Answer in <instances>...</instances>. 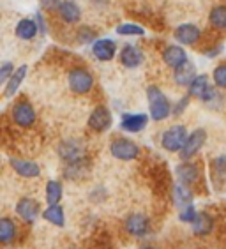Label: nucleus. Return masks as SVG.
Wrapping results in <instances>:
<instances>
[{"label": "nucleus", "mask_w": 226, "mask_h": 249, "mask_svg": "<svg viewBox=\"0 0 226 249\" xmlns=\"http://www.w3.org/2000/svg\"><path fill=\"white\" fill-rule=\"evenodd\" d=\"M147 99H149V108H150V117L156 120V122H161V120H166L174 110V106L170 105L168 97L164 96L163 90L156 85H150L147 89Z\"/></svg>", "instance_id": "nucleus-1"}, {"label": "nucleus", "mask_w": 226, "mask_h": 249, "mask_svg": "<svg viewBox=\"0 0 226 249\" xmlns=\"http://www.w3.org/2000/svg\"><path fill=\"white\" fill-rule=\"evenodd\" d=\"M188 129L184 125H172L161 134V147L168 152H180L188 142Z\"/></svg>", "instance_id": "nucleus-2"}, {"label": "nucleus", "mask_w": 226, "mask_h": 249, "mask_svg": "<svg viewBox=\"0 0 226 249\" xmlns=\"http://www.w3.org/2000/svg\"><path fill=\"white\" fill-rule=\"evenodd\" d=\"M94 87V76L85 69V67H74L69 72V89L72 94L83 96L92 90Z\"/></svg>", "instance_id": "nucleus-3"}, {"label": "nucleus", "mask_w": 226, "mask_h": 249, "mask_svg": "<svg viewBox=\"0 0 226 249\" xmlns=\"http://www.w3.org/2000/svg\"><path fill=\"white\" fill-rule=\"evenodd\" d=\"M57 150H58L60 159L66 161V164L76 163V161H82V159L87 158V154H85V145H83L80 140H74V138L60 142Z\"/></svg>", "instance_id": "nucleus-4"}, {"label": "nucleus", "mask_w": 226, "mask_h": 249, "mask_svg": "<svg viewBox=\"0 0 226 249\" xmlns=\"http://www.w3.org/2000/svg\"><path fill=\"white\" fill-rule=\"evenodd\" d=\"M110 152L115 159L121 161H133L139 156V147L127 138H115L110 143Z\"/></svg>", "instance_id": "nucleus-5"}, {"label": "nucleus", "mask_w": 226, "mask_h": 249, "mask_svg": "<svg viewBox=\"0 0 226 249\" xmlns=\"http://www.w3.org/2000/svg\"><path fill=\"white\" fill-rule=\"evenodd\" d=\"M205 142H207V131L202 129V127L194 129L188 136V142H186V145L182 147V150L178 152L180 154V159H182V161H189V159H192L198 152H200V150L203 149Z\"/></svg>", "instance_id": "nucleus-6"}, {"label": "nucleus", "mask_w": 226, "mask_h": 249, "mask_svg": "<svg viewBox=\"0 0 226 249\" xmlns=\"http://www.w3.org/2000/svg\"><path fill=\"white\" fill-rule=\"evenodd\" d=\"M11 117H13V122L19 127H30L35 122V110L29 101L21 99L13 106Z\"/></svg>", "instance_id": "nucleus-7"}, {"label": "nucleus", "mask_w": 226, "mask_h": 249, "mask_svg": "<svg viewBox=\"0 0 226 249\" xmlns=\"http://www.w3.org/2000/svg\"><path fill=\"white\" fill-rule=\"evenodd\" d=\"M125 231L136 239H141L145 235L150 231V219L145 214H139V212H135V214H129L125 217Z\"/></svg>", "instance_id": "nucleus-8"}, {"label": "nucleus", "mask_w": 226, "mask_h": 249, "mask_svg": "<svg viewBox=\"0 0 226 249\" xmlns=\"http://www.w3.org/2000/svg\"><path fill=\"white\" fill-rule=\"evenodd\" d=\"M16 214H18L25 223H29V225H32L39 216H43L39 201L30 196L19 198L18 203H16Z\"/></svg>", "instance_id": "nucleus-9"}, {"label": "nucleus", "mask_w": 226, "mask_h": 249, "mask_svg": "<svg viewBox=\"0 0 226 249\" xmlns=\"http://www.w3.org/2000/svg\"><path fill=\"white\" fill-rule=\"evenodd\" d=\"M111 125V113L106 106H97L88 117V127L96 133H104Z\"/></svg>", "instance_id": "nucleus-10"}, {"label": "nucleus", "mask_w": 226, "mask_h": 249, "mask_svg": "<svg viewBox=\"0 0 226 249\" xmlns=\"http://www.w3.org/2000/svg\"><path fill=\"white\" fill-rule=\"evenodd\" d=\"M11 168L18 173L19 177L23 178H37L41 175V168L34 161H27V159H19V158H11L9 159Z\"/></svg>", "instance_id": "nucleus-11"}, {"label": "nucleus", "mask_w": 226, "mask_h": 249, "mask_svg": "<svg viewBox=\"0 0 226 249\" xmlns=\"http://www.w3.org/2000/svg\"><path fill=\"white\" fill-rule=\"evenodd\" d=\"M149 124V115L145 113H124L121 120V127L125 133H139Z\"/></svg>", "instance_id": "nucleus-12"}, {"label": "nucleus", "mask_w": 226, "mask_h": 249, "mask_svg": "<svg viewBox=\"0 0 226 249\" xmlns=\"http://www.w3.org/2000/svg\"><path fill=\"white\" fill-rule=\"evenodd\" d=\"M117 53V44L111 39H97L96 43L92 44V55L101 60V62H108L115 57Z\"/></svg>", "instance_id": "nucleus-13"}, {"label": "nucleus", "mask_w": 226, "mask_h": 249, "mask_svg": "<svg viewBox=\"0 0 226 249\" xmlns=\"http://www.w3.org/2000/svg\"><path fill=\"white\" fill-rule=\"evenodd\" d=\"M163 62L166 64V66L177 69V67L184 66V64L188 62V53L184 52L182 46L170 44V46H166V48L163 50Z\"/></svg>", "instance_id": "nucleus-14"}, {"label": "nucleus", "mask_w": 226, "mask_h": 249, "mask_svg": "<svg viewBox=\"0 0 226 249\" xmlns=\"http://www.w3.org/2000/svg\"><path fill=\"white\" fill-rule=\"evenodd\" d=\"M174 36L180 44H184V46H191V44H194L198 39H200V36H202V30L198 29L196 25L184 23V25H180V27H177V29H175Z\"/></svg>", "instance_id": "nucleus-15"}, {"label": "nucleus", "mask_w": 226, "mask_h": 249, "mask_svg": "<svg viewBox=\"0 0 226 249\" xmlns=\"http://www.w3.org/2000/svg\"><path fill=\"white\" fill-rule=\"evenodd\" d=\"M175 175H177L178 182L189 186V184L196 182L198 178H200V168L194 163H191V161H182L175 168Z\"/></svg>", "instance_id": "nucleus-16"}, {"label": "nucleus", "mask_w": 226, "mask_h": 249, "mask_svg": "<svg viewBox=\"0 0 226 249\" xmlns=\"http://www.w3.org/2000/svg\"><path fill=\"white\" fill-rule=\"evenodd\" d=\"M119 57H121L122 66L129 67V69H136V67L141 66V62H143V53H141L139 48H136L135 44H125Z\"/></svg>", "instance_id": "nucleus-17"}, {"label": "nucleus", "mask_w": 226, "mask_h": 249, "mask_svg": "<svg viewBox=\"0 0 226 249\" xmlns=\"http://www.w3.org/2000/svg\"><path fill=\"white\" fill-rule=\"evenodd\" d=\"M58 15L66 23H78L82 19V9L72 0H62V4L58 7Z\"/></svg>", "instance_id": "nucleus-18"}, {"label": "nucleus", "mask_w": 226, "mask_h": 249, "mask_svg": "<svg viewBox=\"0 0 226 249\" xmlns=\"http://www.w3.org/2000/svg\"><path fill=\"white\" fill-rule=\"evenodd\" d=\"M172 198H174V203L177 209H184V207H189L192 205V191L189 189V186L182 182H177L174 186V193H172Z\"/></svg>", "instance_id": "nucleus-19"}, {"label": "nucleus", "mask_w": 226, "mask_h": 249, "mask_svg": "<svg viewBox=\"0 0 226 249\" xmlns=\"http://www.w3.org/2000/svg\"><path fill=\"white\" fill-rule=\"evenodd\" d=\"M27 72H29V66H25V64L16 69L15 74L9 78V82L5 83V87H4V97H5V99L13 97L16 92H18L19 85H21V82H23L25 76H27Z\"/></svg>", "instance_id": "nucleus-20"}, {"label": "nucleus", "mask_w": 226, "mask_h": 249, "mask_svg": "<svg viewBox=\"0 0 226 249\" xmlns=\"http://www.w3.org/2000/svg\"><path fill=\"white\" fill-rule=\"evenodd\" d=\"M88 168H90L88 158L82 159V161H76V163H69L64 168V177L69 178V180H80V178L85 177V173L88 172Z\"/></svg>", "instance_id": "nucleus-21"}, {"label": "nucleus", "mask_w": 226, "mask_h": 249, "mask_svg": "<svg viewBox=\"0 0 226 249\" xmlns=\"http://www.w3.org/2000/svg\"><path fill=\"white\" fill-rule=\"evenodd\" d=\"M196 69H194V66H192L191 62H186L184 66L177 67L174 72V80L177 85L180 87H189L192 83V80L196 78Z\"/></svg>", "instance_id": "nucleus-22"}, {"label": "nucleus", "mask_w": 226, "mask_h": 249, "mask_svg": "<svg viewBox=\"0 0 226 249\" xmlns=\"http://www.w3.org/2000/svg\"><path fill=\"white\" fill-rule=\"evenodd\" d=\"M37 32H39V27L35 19L23 18L19 19L18 25H16V36L19 39H23V41H32L37 36Z\"/></svg>", "instance_id": "nucleus-23"}, {"label": "nucleus", "mask_w": 226, "mask_h": 249, "mask_svg": "<svg viewBox=\"0 0 226 249\" xmlns=\"http://www.w3.org/2000/svg\"><path fill=\"white\" fill-rule=\"evenodd\" d=\"M191 226H192V233L198 235V237H205L214 228V217L209 212H198L196 221Z\"/></svg>", "instance_id": "nucleus-24"}, {"label": "nucleus", "mask_w": 226, "mask_h": 249, "mask_svg": "<svg viewBox=\"0 0 226 249\" xmlns=\"http://www.w3.org/2000/svg\"><path fill=\"white\" fill-rule=\"evenodd\" d=\"M16 233H18V228H16L15 221L9 217H2L0 219V242L4 246L11 244L16 239Z\"/></svg>", "instance_id": "nucleus-25"}, {"label": "nucleus", "mask_w": 226, "mask_h": 249, "mask_svg": "<svg viewBox=\"0 0 226 249\" xmlns=\"http://www.w3.org/2000/svg\"><path fill=\"white\" fill-rule=\"evenodd\" d=\"M43 217L48 221L50 225L53 226H58V228H62L66 225V214H64V209L58 205H50L46 211H43Z\"/></svg>", "instance_id": "nucleus-26"}, {"label": "nucleus", "mask_w": 226, "mask_h": 249, "mask_svg": "<svg viewBox=\"0 0 226 249\" xmlns=\"http://www.w3.org/2000/svg\"><path fill=\"white\" fill-rule=\"evenodd\" d=\"M209 87H210V85H209V76H207V74H198V76L192 80L191 85L188 87V89H189V96L202 99L203 94L207 92Z\"/></svg>", "instance_id": "nucleus-27"}, {"label": "nucleus", "mask_w": 226, "mask_h": 249, "mask_svg": "<svg viewBox=\"0 0 226 249\" xmlns=\"http://www.w3.org/2000/svg\"><path fill=\"white\" fill-rule=\"evenodd\" d=\"M62 195L64 187L58 180H50L46 184V201H48V205H58L62 200Z\"/></svg>", "instance_id": "nucleus-28"}, {"label": "nucleus", "mask_w": 226, "mask_h": 249, "mask_svg": "<svg viewBox=\"0 0 226 249\" xmlns=\"http://www.w3.org/2000/svg\"><path fill=\"white\" fill-rule=\"evenodd\" d=\"M209 21L214 29L226 30V5H216L209 15Z\"/></svg>", "instance_id": "nucleus-29"}, {"label": "nucleus", "mask_w": 226, "mask_h": 249, "mask_svg": "<svg viewBox=\"0 0 226 249\" xmlns=\"http://www.w3.org/2000/svg\"><path fill=\"white\" fill-rule=\"evenodd\" d=\"M210 166H212V172H214L216 180H226V154L212 159Z\"/></svg>", "instance_id": "nucleus-30"}, {"label": "nucleus", "mask_w": 226, "mask_h": 249, "mask_svg": "<svg viewBox=\"0 0 226 249\" xmlns=\"http://www.w3.org/2000/svg\"><path fill=\"white\" fill-rule=\"evenodd\" d=\"M117 34L119 36H143L145 30L143 27L136 23H121L117 27Z\"/></svg>", "instance_id": "nucleus-31"}, {"label": "nucleus", "mask_w": 226, "mask_h": 249, "mask_svg": "<svg viewBox=\"0 0 226 249\" xmlns=\"http://www.w3.org/2000/svg\"><path fill=\"white\" fill-rule=\"evenodd\" d=\"M212 80H214L217 89H225L226 90V64H219V66L214 69Z\"/></svg>", "instance_id": "nucleus-32"}, {"label": "nucleus", "mask_w": 226, "mask_h": 249, "mask_svg": "<svg viewBox=\"0 0 226 249\" xmlns=\"http://www.w3.org/2000/svg\"><path fill=\"white\" fill-rule=\"evenodd\" d=\"M198 217V211L194 209V205H189V207H184L180 209V214H178V219L182 221V223H189L192 225Z\"/></svg>", "instance_id": "nucleus-33"}, {"label": "nucleus", "mask_w": 226, "mask_h": 249, "mask_svg": "<svg viewBox=\"0 0 226 249\" xmlns=\"http://www.w3.org/2000/svg\"><path fill=\"white\" fill-rule=\"evenodd\" d=\"M78 41L80 43H83V44H87V43H96L97 41V36H96V32L90 29V27H82V29L78 30Z\"/></svg>", "instance_id": "nucleus-34"}, {"label": "nucleus", "mask_w": 226, "mask_h": 249, "mask_svg": "<svg viewBox=\"0 0 226 249\" xmlns=\"http://www.w3.org/2000/svg\"><path fill=\"white\" fill-rule=\"evenodd\" d=\"M15 66L11 62H2V66H0V82L7 83L9 82V78L15 74Z\"/></svg>", "instance_id": "nucleus-35"}, {"label": "nucleus", "mask_w": 226, "mask_h": 249, "mask_svg": "<svg viewBox=\"0 0 226 249\" xmlns=\"http://www.w3.org/2000/svg\"><path fill=\"white\" fill-rule=\"evenodd\" d=\"M188 105H189V96H186V97H180V99L177 101V105L174 106V110H172V113L174 115H180L186 108H188Z\"/></svg>", "instance_id": "nucleus-36"}, {"label": "nucleus", "mask_w": 226, "mask_h": 249, "mask_svg": "<svg viewBox=\"0 0 226 249\" xmlns=\"http://www.w3.org/2000/svg\"><path fill=\"white\" fill-rule=\"evenodd\" d=\"M41 2V5H43V9H48V11H55L60 7V0H39Z\"/></svg>", "instance_id": "nucleus-37"}, {"label": "nucleus", "mask_w": 226, "mask_h": 249, "mask_svg": "<svg viewBox=\"0 0 226 249\" xmlns=\"http://www.w3.org/2000/svg\"><path fill=\"white\" fill-rule=\"evenodd\" d=\"M35 21H37L39 32H41V34L46 32V25H44V18H43V15H41V13H37V15H35Z\"/></svg>", "instance_id": "nucleus-38"}, {"label": "nucleus", "mask_w": 226, "mask_h": 249, "mask_svg": "<svg viewBox=\"0 0 226 249\" xmlns=\"http://www.w3.org/2000/svg\"><path fill=\"white\" fill-rule=\"evenodd\" d=\"M219 52H221V46H216V48L207 50V52H205V55H207V57H216Z\"/></svg>", "instance_id": "nucleus-39"}, {"label": "nucleus", "mask_w": 226, "mask_h": 249, "mask_svg": "<svg viewBox=\"0 0 226 249\" xmlns=\"http://www.w3.org/2000/svg\"><path fill=\"white\" fill-rule=\"evenodd\" d=\"M139 249H156V248H154V246H141Z\"/></svg>", "instance_id": "nucleus-40"}]
</instances>
